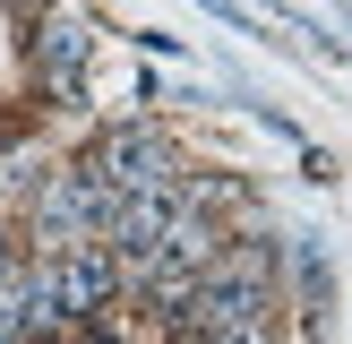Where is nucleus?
<instances>
[{
	"label": "nucleus",
	"instance_id": "obj_1",
	"mask_svg": "<svg viewBox=\"0 0 352 344\" xmlns=\"http://www.w3.org/2000/svg\"><path fill=\"white\" fill-rule=\"evenodd\" d=\"M86 172H95L112 198H172V147L155 129H103L95 138V155H86Z\"/></svg>",
	"mask_w": 352,
	"mask_h": 344
},
{
	"label": "nucleus",
	"instance_id": "obj_2",
	"mask_svg": "<svg viewBox=\"0 0 352 344\" xmlns=\"http://www.w3.org/2000/svg\"><path fill=\"white\" fill-rule=\"evenodd\" d=\"M103 215H112V189L86 164H69V172H52L43 198H34V241H52V258H60V250H78V241H95Z\"/></svg>",
	"mask_w": 352,
	"mask_h": 344
},
{
	"label": "nucleus",
	"instance_id": "obj_3",
	"mask_svg": "<svg viewBox=\"0 0 352 344\" xmlns=\"http://www.w3.org/2000/svg\"><path fill=\"white\" fill-rule=\"evenodd\" d=\"M86 52H95V26H86L78 9L34 17V34H26V61H34V86H43V95H78Z\"/></svg>",
	"mask_w": 352,
	"mask_h": 344
},
{
	"label": "nucleus",
	"instance_id": "obj_4",
	"mask_svg": "<svg viewBox=\"0 0 352 344\" xmlns=\"http://www.w3.org/2000/svg\"><path fill=\"white\" fill-rule=\"evenodd\" d=\"M43 267H52V292H60V319H95L120 292V258L103 250V241H78V250L43 258Z\"/></svg>",
	"mask_w": 352,
	"mask_h": 344
},
{
	"label": "nucleus",
	"instance_id": "obj_5",
	"mask_svg": "<svg viewBox=\"0 0 352 344\" xmlns=\"http://www.w3.org/2000/svg\"><path fill=\"white\" fill-rule=\"evenodd\" d=\"M215 344H275V327L258 319V327H232V336H215Z\"/></svg>",
	"mask_w": 352,
	"mask_h": 344
},
{
	"label": "nucleus",
	"instance_id": "obj_6",
	"mask_svg": "<svg viewBox=\"0 0 352 344\" xmlns=\"http://www.w3.org/2000/svg\"><path fill=\"white\" fill-rule=\"evenodd\" d=\"M206 9H215V17H223L232 34H250V9H232V0H206Z\"/></svg>",
	"mask_w": 352,
	"mask_h": 344
},
{
	"label": "nucleus",
	"instance_id": "obj_7",
	"mask_svg": "<svg viewBox=\"0 0 352 344\" xmlns=\"http://www.w3.org/2000/svg\"><path fill=\"white\" fill-rule=\"evenodd\" d=\"M17 9H34V17H52V9H60V0H17Z\"/></svg>",
	"mask_w": 352,
	"mask_h": 344
},
{
	"label": "nucleus",
	"instance_id": "obj_8",
	"mask_svg": "<svg viewBox=\"0 0 352 344\" xmlns=\"http://www.w3.org/2000/svg\"><path fill=\"white\" fill-rule=\"evenodd\" d=\"M0 181H9V164H0Z\"/></svg>",
	"mask_w": 352,
	"mask_h": 344
}]
</instances>
